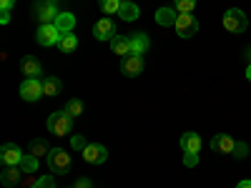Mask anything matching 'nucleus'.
<instances>
[{
    "mask_svg": "<svg viewBox=\"0 0 251 188\" xmlns=\"http://www.w3.org/2000/svg\"><path fill=\"white\" fill-rule=\"evenodd\" d=\"M48 131L53 133V136H68L71 133V128H73V116L63 108V111H55V113H50L48 116Z\"/></svg>",
    "mask_w": 251,
    "mask_h": 188,
    "instance_id": "nucleus-1",
    "label": "nucleus"
},
{
    "mask_svg": "<svg viewBox=\"0 0 251 188\" xmlns=\"http://www.w3.org/2000/svg\"><path fill=\"white\" fill-rule=\"evenodd\" d=\"M46 161H48L50 173H55V176H63V173L71 171V156H68V151H63V148H50Z\"/></svg>",
    "mask_w": 251,
    "mask_h": 188,
    "instance_id": "nucleus-2",
    "label": "nucleus"
},
{
    "mask_svg": "<svg viewBox=\"0 0 251 188\" xmlns=\"http://www.w3.org/2000/svg\"><path fill=\"white\" fill-rule=\"evenodd\" d=\"M35 18L40 20V25L46 23H55L58 20V0H35Z\"/></svg>",
    "mask_w": 251,
    "mask_h": 188,
    "instance_id": "nucleus-3",
    "label": "nucleus"
},
{
    "mask_svg": "<svg viewBox=\"0 0 251 188\" xmlns=\"http://www.w3.org/2000/svg\"><path fill=\"white\" fill-rule=\"evenodd\" d=\"M224 28H226L228 33H244V30L249 28V20H246L244 10L228 8V10L224 13Z\"/></svg>",
    "mask_w": 251,
    "mask_h": 188,
    "instance_id": "nucleus-4",
    "label": "nucleus"
},
{
    "mask_svg": "<svg viewBox=\"0 0 251 188\" xmlns=\"http://www.w3.org/2000/svg\"><path fill=\"white\" fill-rule=\"evenodd\" d=\"M43 95L46 93H43V80H40V78H25L23 83H20V98H23V100L35 103Z\"/></svg>",
    "mask_w": 251,
    "mask_h": 188,
    "instance_id": "nucleus-5",
    "label": "nucleus"
},
{
    "mask_svg": "<svg viewBox=\"0 0 251 188\" xmlns=\"http://www.w3.org/2000/svg\"><path fill=\"white\" fill-rule=\"evenodd\" d=\"M60 38H63V33L58 30V25L55 23H46V25H40L38 28V33H35V40L43 48H50V46H58L60 43Z\"/></svg>",
    "mask_w": 251,
    "mask_h": 188,
    "instance_id": "nucleus-6",
    "label": "nucleus"
},
{
    "mask_svg": "<svg viewBox=\"0 0 251 188\" xmlns=\"http://www.w3.org/2000/svg\"><path fill=\"white\" fill-rule=\"evenodd\" d=\"M176 33H178V38H194L196 33H199V20L191 15V13H181L178 18H176Z\"/></svg>",
    "mask_w": 251,
    "mask_h": 188,
    "instance_id": "nucleus-7",
    "label": "nucleus"
},
{
    "mask_svg": "<svg viewBox=\"0 0 251 188\" xmlns=\"http://www.w3.org/2000/svg\"><path fill=\"white\" fill-rule=\"evenodd\" d=\"M121 70H123V75H128V78L141 75V70H143V55L131 53V55L121 58Z\"/></svg>",
    "mask_w": 251,
    "mask_h": 188,
    "instance_id": "nucleus-8",
    "label": "nucleus"
},
{
    "mask_svg": "<svg viewBox=\"0 0 251 188\" xmlns=\"http://www.w3.org/2000/svg\"><path fill=\"white\" fill-rule=\"evenodd\" d=\"M23 156L25 153L20 151L15 143H3V145H0V161H3V165H20Z\"/></svg>",
    "mask_w": 251,
    "mask_h": 188,
    "instance_id": "nucleus-9",
    "label": "nucleus"
},
{
    "mask_svg": "<svg viewBox=\"0 0 251 188\" xmlns=\"http://www.w3.org/2000/svg\"><path fill=\"white\" fill-rule=\"evenodd\" d=\"M93 35L96 40H113L118 33H116V23L111 18H100L96 20V25H93Z\"/></svg>",
    "mask_w": 251,
    "mask_h": 188,
    "instance_id": "nucleus-10",
    "label": "nucleus"
},
{
    "mask_svg": "<svg viewBox=\"0 0 251 188\" xmlns=\"http://www.w3.org/2000/svg\"><path fill=\"white\" fill-rule=\"evenodd\" d=\"M83 158H86V163H93V165H100L108 161V148L100 143H91L86 151H83Z\"/></svg>",
    "mask_w": 251,
    "mask_h": 188,
    "instance_id": "nucleus-11",
    "label": "nucleus"
},
{
    "mask_svg": "<svg viewBox=\"0 0 251 188\" xmlns=\"http://www.w3.org/2000/svg\"><path fill=\"white\" fill-rule=\"evenodd\" d=\"M181 151L186 153V156H199V151H201V136L199 133H194V131H188V133H183L181 136Z\"/></svg>",
    "mask_w": 251,
    "mask_h": 188,
    "instance_id": "nucleus-12",
    "label": "nucleus"
},
{
    "mask_svg": "<svg viewBox=\"0 0 251 188\" xmlns=\"http://www.w3.org/2000/svg\"><path fill=\"white\" fill-rule=\"evenodd\" d=\"M236 143H239V141H234L228 133H216V136L211 138V151H219V153H234V151H236Z\"/></svg>",
    "mask_w": 251,
    "mask_h": 188,
    "instance_id": "nucleus-13",
    "label": "nucleus"
},
{
    "mask_svg": "<svg viewBox=\"0 0 251 188\" xmlns=\"http://www.w3.org/2000/svg\"><path fill=\"white\" fill-rule=\"evenodd\" d=\"M23 176H25V173L20 171V165H5L3 173H0V183H3L5 188H15Z\"/></svg>",
    "mask_w": 251,
    "mask_h": 188,
    "instance_id": "nucleus-14",
    "label": "nucleus"
},
{
    "mask_svg": "<svg viewBox=\"0 0 251 188\" xmlns=\"http://www.w3.org/2000/svg\"><path fill=\"white\" fill-rule=\"evenodd\" d=\"M20 73H23L25 78H40L43 75V68H40V63L30 55H25L23 60H20Z\"/></svg>",
    "mask_w": 251,
    "mask_h": 188,
    "instance_id": "nucleus-15",
    "label": "nucleus"
},
{
    "mask_svg": "<svg viewBox=\"0 0 251 188\" xmlns=\"http://www.w3.org/2000/svg\"><path fill=\"white\" fill-rule=\"evenodd\" d=\"M149 48H151V40H149V35H146V33H133L131 35V53L143 55Z\"/></svg>",
    "mask_w": 251,
    "mask_h": 188,
    "instance_id": "nucleus-16",
    "label": "nucleus"
},
{
    "mask_svg": "<svg viewBox=\"0 0 251 188\" xmlns=\"http://www.w3.org/2000/svg\"><path fill=\"white\" fill-rule=\"evenodd\" d=\"M176 8H158L156 10V23L158 25H163V28H171V25H176Z\"/></svg>",
    "mask_w": 251,
    "mask_h": 188,
    "instance_id": "nucleus-17",
    "label": "nucleus"
},
{
    "mask_svg": "<svg viewBox=\"0 0 251 188\" xmlns=\"http://www.w3.org/2000/svg\"><path fill=\"white\" fill-rule=\"evenodd\" d=\"M111 50H113L116 55H121V58L131 55V38H126V35H116V38L111 40Z\"/></svg>",
    "mask_w": 251,
    "mask_h": 188,
    "instance_id": "nucleus-18",
    "label": "nucleus"
},
{
    "mask_svg": "<svg viewBox=\"0 0 251 188\" xmlns=\"http://www.w3.org/2000/svg\"><path fill=\"white\" fill-rule=\"evenodd\" d=\"M55 25H58V30H60L63 35L73 33V30H75V15H73V13H60L58 20H55Z\"/></svg>",
    "mask_w": 251,
    "mask_h": 188,
    "instance_id": "nucleus-19",
    "label": "nucleus"
},
{
    "mask_svg": "<svg viewBox=\"0 0 251 188\" xmlns=\"http://www.w3.org/2000/svg\"><path fill=\"white\" fill-rule=\"evenodd\" d=\"M118 15H121L123 20H136V18L141 15V10H138V5L133 3V0H128V3H123V5H121Z\"/></svg>",
    "mask_w": 251,
    "mask_h": 188,
    "instance_id": "nucleus-20",
    "label": "nucleus"
},
{
    "mask_svg": "<svg viewBox=\"0 0 251 188\" xmlns=\"http://www.w3.org/2000/svg\"><path fill=\"white\" fill-rule=\"evenodd\" d=\"M60 91H63V83H60L58 78H43V93H46V95L55 98Z\"/></svg>",
    "mask_w": 251,
    "mask_h": 188,
    "instance_id": "nucleus-21",
    "label": "nucleus"
},
{
    "mask_svg": "<svg viewBox=\"0 0 251 188\" xmlns=\"http://www.w3.org/2000/svg\"><path fill=\"white\" fill-rule=\"evenodd\" d=\"M20 171H23L25 176H33L38 171V156H23V161H20Z\"/></svg>",
    "mask_w": 251,
    "mask_h": 188,
    "instance_id": "nucleus-22",
    "label": "nucleus"
},
{
    "mask_svg": "<svg viewBox=\"0 0 251 188\" xmlns=\"http://www.w3.org/2000/svg\"><path fill=\"white\" fill-rule=\"evenodd\" d=\"M58 48L63 50V53H73L75 48H78V38L73 35V33H66L60 38V43H58Z\"/></svg>",
    "mask_w": 251,
    "mask_h": 188,
    "instance_id": "nucleus-23",
    "label": "nucleus"
},
{
    "mask_svg": "<svg viewBox=\"0 0 251 188\" xmlns=\"http://www.w3.org/2000/svg\"><path fill=\"white\" fill-rule=\"evenodd\" d=\"M30 153L40 158V156H48L50 148H48V143H46L43 138H35V141H30Z\"/></svg>",
    "mask_w": 251,
    "mask_h": 188,
    "instance_id": "nucleus-24",
    "label": "nucleus"
},
{
    "mask_svg": "<svg viewBox=\"0 0 251 188\" xmlns=\"http://www.w3.org/2000/svg\"><path fill=\"white\" fill-rule=\"evenodd\" d=\"M98 5H100V10L106 13V15H113V13L118 15V10H121L123 3H121V0H98Z\"/></svg>",
    "mask_w": 251,
    "mask_h": 188,
    "instance_id": "nucleus-25",
    "label": "nucleus"
},
{
    "mask_svg": "<svg viewBox=\"0 0 251 188\" xmlns=\"http://www.w3.org/2000/svg\"><path fill=\"white\" fill-rule=\"evenodd\" d=\"M174 8L178 13H194L196 10V0H174Z\"/></svg>",
    "mask_w": 251,
    "mask_h": 188,
    "instance_id": "nucleus-26",
    "label": "nucleus"
},
{
    "mask_svg": "<svg viewBox=\"0 0 251 188\" xmlns=\"http://www.w3.org/2000/svg\"><path fill=\"white\" fill-rule=\"evenodd\" d=\"M66 111L73 116V118H78L80 113H83V100H78V98H73V100H68L66 103Z\"/></svg>",
    "mask_w": 251,
    "mask_h": 188,
    "instance_id": "nucleus-27",
    "label": "nucleus"
},
{
    "mask_svg": "<svg viewBox=\"0 0 251 188\" xmlns=\"http://www.w3.org/2000/svg\"><path fill=\"white\" fill-rule=\"evenodd\" d=\"M71 148L83 153V151L88 148V143H86V138H83V136H78V133H75V136H71Z\"/></svg>",
    "mask_w": 251,
    "mask_h": 188,
    "instance_id": "nucleus-28",
    "label": "nucleus"
},
{
    "mask_svg": "<svg viewBox=\"0 0 251 188\" xmlns=\"http://www.w3.org/2000/svg\"><path fill=\"white\" fill-rule=\"evenodd\" d=\"M30 188H55V178L53 176H40Z\"/></svg>",
    "mask_w": 251,
    "mask_h": 188,
    "instance_id": "nucleus-29",
    "label": "nucleus"
},
{
    "mask_svg": "<svg viewBox=\"0 0 251 188\" xmlns=\"http://www.w3.org/2000/svg\"><path fill=\"white\" fill-rule=\"evenodd\" d=\"M15 5V0H0V13H10Z\"/></svg>",
    "mask_w": 251,
    "mask_h": 188,
    "instance_id": "nucleus-30",
    "label": "nucleus"
},
{
    "mask_svg": "<svg viewBox=\"0 0 251 188\" xmlns=\"http://www.w3.org/2000/svg\"><path fill=\"white\" fill-rule=\"evenodd\" d=\"M246 151H249V148H246V143H236V151H234V153H236V158H244V156H246Z\"/></svg>",
    "mask_w": 251,
    "mask_h": 188,
    "instance_id": "nucleus-31",
    "label": "nucleus"
},
{
    "mask_svg": "<svg viewBox=\"0 0 251 188\" xmlns=\"http://www.w3.org/2000/svg\"><path fill=\"white\" fill-rule=\"evenodd\" d=\"M73 188H91V181H88V178H78Z\"/></svg>",
    "mask_w": 251,
    "mask_h": 188,
    "instance_id": "nucleus-32",
    "label": "nucleus"
},
{
    "mask_svg": "<svg viewBox=\"0 0 251 188\" xmlns=\"http://www.w3.org/2000/svg\"><path fill=\"white\" fill-rule=\"evenodd\" d=\"M0 23L8 25V23H10V13H0Z\"/></svg>",
    "mask_w": 251,
    "mask_h": 188,
    "instance_id": "nucleus-33",
    "label": "nucleus"
},
{
    "mask_svg": "<svg viewBox=\"0 0 251 188\" xmlns=\"http://www.w3.org/2000/svg\"><path fill=\"white\" fill-rule=\"evenodd\" d=\"M236 188H251V181H241V183H239Z\"/></svg>",
    "mask_w": 251,
    "mask_h": 188,
    "instance_id": "nucleus-34",
    "label": "nucleus"
},
{
    "mask_svg": "<svg viewBox=\"0 0 251 188\" xmlns=\"http://www.w3.org/2000/svg\"><path fill=\"white\" fill-rule=\"evenodd\" d=\"M246 78L251 80V63H249V68H246Z\"/></svg>",
    "mask_w": 251,
    "mask_h": 188,
    "instance_id": "nucleus-35",
    "label": "nucleus"
},
{
    "mask_svg": "<svg viewBox=\"0 0 251 188\" xmlns=\"http://www.w3.org/2000/svg\"><path fill=\"white\" fill-rule=\"evenodd\" d=\"M121 3H128V0H121Z\"/></svg>",
    "mask_w": 251,
    "mask_h": 188,
    "instance_id": "nucleus-36",
    "label": "nucleus"
}]
</instances>
